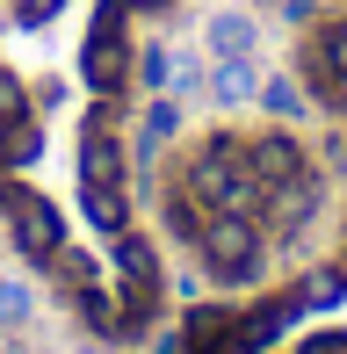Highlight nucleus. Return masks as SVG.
Wrapping results in <instances>:
<instances>
[{
    "instance_id": "1",
    "label": "nucleus",
    "mask_w": 347,
    "mask_h": 354,
    "mask_svg": "<svg viewBox=\"0 0 347 354\" xmlns=\"http://www.w3.org/2000/svg\"><path fill=\"white\" fill-rule=\"evenodd\" d=\"M181 188L203 203V210H246V217H261V174L246 167V145H232V138H210L196 159H188V174H181Z\"/></svg>"
},
{
    "instance_id": "3",
    "label": "nucleus",
    "mask_w": 347,
    "mask_h": 354,
    "mask_svg": "<svg viewBox=\"0 0 347 354\" xmlns=\"http://www.w3.org/2000/svg\"><path fill=\"white\" fill-rule=\"evenodd\" d=\"M0 210H8V232L22 246V261H58L66 253V232H58V210L29 188H0Z\"/></svg>"
},
{
    "instance_id": "7",
    "label": "nucleus",
    "mask_w": 347,
    "mask_h": 354,
    "mask_svg": "<svg viewBox=\"0 0 347 354\" xmlns=\"http://www.w3.org/2000/svg\"><path fill=\"white\" fill-rule=\"evenodd\" d=\"M246 167L261 174V188H275V181H297V174H311V167H304V145H297L290 131H268V138H254V145H246Z\"/></svg>"
},
{
    "instance_id": "20",
    "label": "nucleus",
    "mask_w": 347,
    "mask_h": 354,
    "mask_svg": "<svg viewBox=\"0 0 347 354\" xmlns=\"http://www.w3.org/2000/svg\"><path fill=\"white\" fill-rule=\"evenodd\" d=\"M58 8H66V0H15V22H22V29H44Z\"/></svg>"
},
{
    "instance_id": "10",
    "label": "nucleus",
    "mask_w": 347,
    "mask_h": 354,
    "mask_svg": "<svg viewBox=\"0 0 347 354\" xmlns=\"http://www.w3.org/2000/svg\"><path fill=\"white\" fill-rule=\"evenodd\" d=\"M297 318H304V304H297V297L261 304V311H246V318H239V347H246V354L275 347V340H282V326H297Z\"/></svg>"
},
{
    "instance_id": "15",
    "label": "nucleus",
    "mask_w": 347,
    "mask_h": 354,
    "mask_svg": "<svg viewBox=\"0 0 347 354\" xmlns=\"http://www.w3.org/2000/svg\"><path fill=\"white\" fill-rule=\"evenodd\" d=\"M80 203H87V217L102 224V232H123V224H131V203H123V188H80Z\"/></svg>"
},
{
    "instance_id": "18",
    "label": "nucleus",
    "mask_w": 347,
    "mask_h": 354,
    "mask_svg": "<svg viewBox=\"0 0 347 354\" xmlns=\"http://www.w3.org/2000/svg\"><path fill=\"white\" fill-rule=\"evenodd\" d=\"M15 116H29V94H22V80L0 66V123H15Z\"/></svg>"
},
{
    "instance_id": "8",
    "label": "nucleus",
    "mask_w": 347,
    "mask_h": 354,
    "mask_svg": "<svg viewBox=\"0 0 347 354\" xmlns=\"http://www.w3.org/2000/svg\"><path fill=\"white\" fill-rule=\"evenodd\" d=\"M311 87L326 102H340V87H347V22H319V37H311Z\"/></svg>"
},
{
    "instance_id": "14",
    "label": "nucleus",
    "mask_w": 347,
    "mask_h": 354,
    "mask_svg": "<svg viewBox=\"0 0 347 354\" xmlns=\"http://www.w3.org/2000/svg\"><path fill=\"white\" fill-rule=\"evenodd\" d=\"M174 131H181V109H174V102H152L145 109V131H138V159H160V145Z\"/></svg>"
},
{
    "instance_id": "4",
    "label": "nucleus",
    "mask_w": 347,
    "mask_h": 354,
    "mask_svg": "<svg viewBox=\"0 0 347 354\" xmlns=\"http://www.w3.org/2000/svg\"><path fill=\"white\" fill-rule=\"evenodd\" d=\"M80 73H87L94 94H116V87H123V15H116V8H102V22H94V37H87Z\"/></svg>"
},
{
    "instance_id": "16",
    "label": "nucleus",
    "mask_w": 347,
    "mask_h": 354,
    "mask_svg": "<svg viewBox=\"0 0 347 354\" xmlns=\"http://www.w3.org/2000/svg\"><path fill=\"white\" fill-rule=\"evenodd\" d=\"M254 102H268V109H275V116H304V87H297V80L290 73H275V80H261V94H254Z\"/></svg>"
},
{
    "instance_id": "19",
    "label": "nucleus",
    "mask_w": 347,
    "mask_h": 354,
    "mask_svg": "<svg viewBox=\"0 0 347 354\" xmlns=\"http://www.w3.org/2000/svg\"><path fill=\"white\" fill-rule=\"evenodd\" d=\"M29 318V289L22 282H0V326H22Z\"/></svg>"
},
{
    "instance_id": "6",
    "label": "nucleus",
    "mask_w": 347,
    "mask_h": 354,
    "mask_svg": "<svg viewBox=\"0 0 347 354\" xmlns=\"http://www.w3.org/2000/svg\"><path fill=\"white\" fill-rule=\"evenodd\" d=\"M80 188H123V152H116V138H109V116H94L87 123V138H80Z\"/></svg>"
},
{
    "instance_id": "11",
    "label": "nucleus",
    "mask_w": 347,
    "mask_h": 354,
    "mask_svg": "<svg viewBox=\"0 0 347 354\" xmlns=\"http://www.w3.org/2000/svg\"><path fill=\"white\" fill-rule=\"evenodd\" d=\"M254 44H261V29H254V15H210V51L217 58H254Z\"/></svg>"
},
{
    "instance_id": "17",
    "label": "nucleus",
    "mask_w": 347,
    "mask_h": 354,
    "mask_svg": "<svg viewBox=\"0 0 347 354\" xmlns=\"http://www.w3.org/2000/svg\"><path fill=\"white\" fill-rule=\"evenodd\" d=\"M340 289H347V275H311L297 304H304V311H326V304H340Z\"/></svg>"
},
{
    "instance_id": "12",
    "label": "nucleus",
    "mask_w": 347,
    "mask_h": 354,
    "mask_svg": "<svg viewBox=\"0 0 347 354\" xmlns=\"http://www.w3.org/2000/svg\"><path fill=\"white\" fill-rule=\"evenodd\" d=\"M44 159V131H37V116H15V123H0V167H37Z\"/></svg>"
},
{
    "instance_id": "21",
    "label": "nucleus",
    "mask_w": 347,
    "mask_h": 354,
    "mask_svg": "<svg viewBox=\"0 0 347 354\" xmlns=\"http://www.w3.org/2000/svg\"><path fill=\"white\" fill-rule=\"evenodd\" d=\"M167 87H174V94H196V87H203V73L188 66V58H167Z\"/></svg>"
},
{
    "instance_id": "23",
    "label": "nucleus",
    "mask_w": 347,
    "mask_h": 354,
    "mask_svg": "<svg viewBox=\"0 0 347 354\" xmlns=\"http://www.w3.org/2000/svg\"><path fill=\"white\" fill-rule=\"evenodd\" d=\"M333 109H340V116H347V87H340V102H333Z\"/></svg>"
},
{
    "instance_id": "13",
    "label": "nucleus",
    "mask_w": 347,
    "mask_h": 354,
    "mask_svg": "<svg viewBox=\"0 0 347 354\" xmlns=\"http://www.w3.org/2000/svg\"><path fill=\"white\" fill-rule=\"evenodd\" d=\"M210 94H217V102H254V94H261V73H254V58H217V73H210Z\"/></svg>"
},
{
    "instance_id": "22",
    "label": "nucleus",
    "mask_w": 347,
    "mask_h": 354,
    "mask_svg": "<svg viewBox=\"0 0 347 354\" xmlns=\"http://www.w3.org/2000/svg\"><path fill=\"white\" fill-rule=\"evenodd\" d=\"M297 354H347V333H311Z\"/></svg>"
},
{
    "instance_id": "9",
    "label": "nucleus",
    "mask_w": 347,
    "mask_h": 354,
    "mask_svg": "<svg viewBox=\"0 0 347 354\" xmlns=\"http://www.w3.org/2000/svg\"><path fill=\"white\" fill-rule=\"evenodd\" d=\"M311 203H319V181L311 174H297V181H275L261 196V224H275V232H297V224L311 217Z\"/></svg>"
},
{
    "instance_id": "2",
    "label": "nucleus",
    "mask_w": 347,
    "mask_h": 354,
    "mask_svg": "<svg viewBox=\"0 0 347 354\" xmlns=\"http://www.w3.org/2000/svg\"><path fill=\"white\" fill-rule=\"evenodd\" d=\"M196 246H203V261H210V275L246 282V275L261 268V217H246V210H217V217H203Z\"/></svg>"
},
{
    "instance_id": "5",
    "label": "nucleus",
    "mask_w": 347,
    "mask_h": 354,
    "mask_svg": "<svg viewBox=\"0 0 347 354\" xmlns=\"http://www.w3.org/2000/svg\"><path fill=\"white\" fill-rule=\"evenodd\" d=\"M116 282H123V304L152 311V297H160V261H152V246L131 239V232H116Z\"/></svg>"
},
{
    "instance_id": "24",
    "label": "nucleus",
    "mask_w": 347,
    "mask_h": 354,
    "mask_svg": "<svg viewBox=\"0 0 347 354\" xmlns=\"http://www.w3.org/2000/svg\"><path fill=\"white\" fill-rule=\"evenodd\" d=\"M340 246H347V239H340Z\"/></svg>"
}]
</instances>
